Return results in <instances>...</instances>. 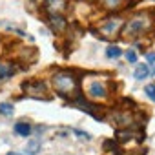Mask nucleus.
Masks as SVG:
<instances>
[{
	"label": "nucleus",
	"instance_id": "nucleus-5",
	"mask_svg": "<svg viewBox=\"0 0 155 155\" xmlns=\"http://www.w3.org/2000/svg\"><path fill=\"white\" fill-rule=\"evenodd\" d=\"M88 91H90V95H91L93 99H102V97H106V95H108L104 82H91Z\"/></svg>",
	"mask_w": 155,
	"mask_h": 155
},
{
	"label": "nucleus",
	"instance_id": "nucleus-2",
	"mask_svg": "<svg viewBox=\"0 0 155 155\" xmlns=\"http://www.w3.org/2000/svg\"><path fill=\"white\" fill-rule=\"evenodd\" d=\"M22 88H24V91H26L31 99H48V88H46V84L40 82V81L24 82Z\"/></svg>",
	"mask_w": 155,
	"mask_h": 155
},
{
	"label": "nucleus",
	"instance_id": "nucleus-8",
	"mask_svg": "<svg viewBox=\"0 0 155 155\" xmlns=\"http://www.w3.org/2000/svg\"><path fill=\"white\" fill-rule=\"evenodd\" d=\"M49 22H51V28H53V29H57V31H62V29H66V20H64L62 17L51 15V17H49Z\"/></svg>",
	"mask_w": 155,
	"mask_h": 155
},
{
	"label": "nucleus",
	"instance_id": "nucleus-14",
	"mask_svg": "<svg viewBox=\"0 0 155 155\" xmlns=\"http://www.w3.org/2000/svg\"><path fill=\"white\" fill-rule=\"evenodd\" d=\"M101 2H102V6L106 9H119L120 4H122V0H101Z\"/></svg>",
	"mask_w": 155,
	"mask_h": 155
},
{
	"label": "nucleus",
	"instance_id": "nucleus-9",
	"mask_svg": "<svg viewBox=\"0 0 155 155\" xmlns=\"http://www.w3.org/2000/svg\"><path fill=\"white\" fill-rule=\"evenodd\" d=\"M148 75H150V68H148L146 64H142V66H137V68H135V73H133V77H135L137 81H144Z\"/></svg>",
	"mask_w": 155,
	"mask_h": 155
},
{
	"label": "nucleus",
	"instance_id": "nucleus-12",
	"mask_svg": "<svg viewBox=\"0 0 155 155\" xmlns=\"http://www.w3.org/2000/svg\"><path fill=\"white\" fill-rule=\"evenodd\" d=\"M44 2L48 4V8H51V9H55V11H60V9L66 8V2H64V0H44Z\"/></svg>",
	"mask_w": 155,
	"mask_h": 155
},
{
	"label": "nucleus",
	"instance_id": "nucleus-7",
	"mask_svg": "<svg viewBox=\"0 0 155 155\" xmlns=\"http://www.w3.org/2000/svg\"><path fill=\"white\" fill-rule=\"evenodd\" d=\"M15 133L20 135V137H28V135L31 133V126H29V122H24V120L17 122V124H15Z\"/></svg>",
	"mask_w": 155,
	"mask_h": 155
},
{
	"label": "nucleus",
	"instance_id": "nucleus-13",
	"mask_svg": "<svg viewBox=\"0 0 155 155\" xmlns=\"http://www.w3.org/2000/svg\"><path fill=\"white\" fill-rule=\"evenodd\" d=\"M120 48L119 46H108V49H106V57L108 58H119L120 57Z\"/></svg>",
	"mask_w": 155,
	"mask_h": 155
},
{
	"label": "nucleus",
	"instance_id": "nucleus-11",
	"mask_svg": "<svg viewBox=\"0 0 155 155\" xmlns=\"http://www.w3.org/2000/svg\"><path fill=\"white\" fill-rule=\"evenodd\" d=\"M13 113H15L13 104H9V102H0V115L9 117V115H13Z\"/></svg>",
	"mask_w": 155,
	"mask_h": 155
},
{
	"label": "nucleus",
	"instance_id": "nucleus-16",
	"mask_svg": "<svg viewBox=\"0 0 155 155\" xmlns=\"http://www.w3.org/2000/svg\"><path fill=\"white\" fill-rule=\"evenodd\" d=\"M144 91H146V95H148V97H151V101H155V84L146 86V88H144Z\"/></svg>",
	"mask_w": 155,
	"mask_h": 155
},
{
	"label": "nucleus",
	"instance_id": "nucleus-10",
	"mask_svg": "<svg viewBox=\"0 0 155 155\" xmlns=\"http://www.w3.org/2000/svg\"><path fill=\"white\" fill-rule=\"evenodd\" d=\"M38 150H40V142L38 140H29L28 146H26V150H24V153L26 155H37Z\"/></svg>",
	"mask_w": 155,
	"mask_h": 155
},
{
	"label": "nucleus",
	"instance_id": "nucleus-6",
	"mask_svg": "<svg viewBox=\"0 0 155 155\" xmlns=\"http://www.w3.org/2000/svg\"><path fill=\"white\" fill-rule=\"evenodd\" d=\"M11 75H15V66L9 62H0V81L9 79Z\"/></svg>",
	"mask_w": 155,
	"mask_h": 155
},
{
	"label": "nucleus",
	"instance_id": "nucleus-1",
	"mask_svg": "<svg viewBox=\"0 0 155 155\" xmlns=\"http://www.w3.org/2000/svg\"><path fill=\"white\" fill-rule=\"evenodd\" d=\"M53 88L57 95L62 99H75L73 95L79 97V81L71 71H58L53 75Z\"/></svg>",
	"mask_w": 155,
	"mask_h": 155
},
{
	"label": "nucleus",
	"instance_id": "nucleus-17",
	"mask_svg": "<svg viewBox=\"0 0 155 155\" xmlns=\"http://www.w3.org/2000/svg\"><path fill=\"white\" fill-rule=\"evenodd\" d=\"M75 135H79V137H82V139H90V133L81 131V130H75Z\"/></svg>",
	"mask_w": 155,
	"mask_h": 155
},
{
	"label": "nucleus",
	"instance_id": "nucleus-18",
	"mask_svg": "<svg viewBox=\"0 0 155 155\" xmlns=\"http://www.w3.org/2000/svg\"><path fill=\"white\" fill-rule=\"evenodd\" d=\"M148 62H155V55H153V53L148 55Z\"/></svg>",
	"mask_w": 155,
	"mask_h": 155
},
{
	"label": "nucleus",
	"instance_id": "nucleus-15",
	"mask_svg": "<svg viewBox=\"0 0 155 155\" xmlns=\"http://www.w3.org/2000/svg\"><path fill=\"white\" fill-rule=\"evenodd\" d=\"M126 60H128V62H131V64H135V62H137V53H135L133 49L126 51Z\"/></svg>",
	"mask_w": 155,
	"mask_h": 155
},
{
	"label": "nucleus",
	"instance_id": "nucleus-4",
	"mask_svg": "<svg viewBox=\"0 0 155 155\" xmlns=\"http://www.w3.org/2000/svg\"><path fill=\"white\" fill-rule=\"evenodd\" d=\"M144 28H146V24H144V17H135L131 22H128L126 31H128L130 35H137V33L144 31Z\"/></svg>",
	"mask_w": 155,
	"mask_h": 155
},
{
	"label": "nucleus",
	"instance_id": "nucleus-3",
	"mask_svg": "<svg viewBox=\"0 0 155 155\" xmlns=\"http://www.w3.org/2000/svg\"><path fill=\"white\" fill-rule=\"evenodd\" d=\"M120 28H122V24H120L119 20H117V22H115V20H110V22H104V24L101 26V33L106 37L104 40H108V38L115 37V35L120 31Z\"/></svg>",
	"mask_w": 155,
	"mask_h": 155
},
{
	"label": "nucleus",
	"instance_id": "nucleus-19",
	"mask_svg": "<svg viewBox=\"0 0 155 155\" xmlns=\"http://www.w3.org/2000/svg\"><path fill=\"white\" fill-rule=\"evenodd\" d=\"M8 155H18V153H13V151H11V153H8Z\"/></svg>",
	"mask_w": 155,
	"mask_h": 155
}]
</instances>
